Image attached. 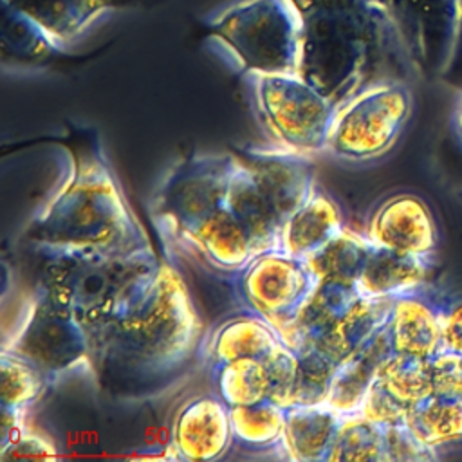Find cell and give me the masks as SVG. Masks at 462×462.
<instances>
[{
  "mask_svg": "<svg viewBox=\"0 0 462 462\" xmlns=\"http://www.w3.org/2000/svg\"><path fill=\"white\" fill-rule=\"evenodd\" d=\"M2 350L23 357L49 377L78 366L90 368L87 328L65 303L40 283L31 296L20 327Z\"/></svg>",
  "mask_w": 462,
  "mask_h": 462,
  "instance_id": "9",
  "label": "cell"
},
{
  "mask_svg": "<svg viewBox=\"0 0 462 462\" xmlns=\"http://www.w3.org/2000/svg\"><path fill=\"white\" fill-rule=\"evenodd\" d=\"M217 392L229 408L265 401L269 381L263 361L245 357L217 365Z\"/></svg>",
  "mask_w": 462,
  "mask_h": 462,
  "instance_id": "30",
  "label": "cell"
},
{
  "mask_svg": "<svg viewBox=\"0 0 462 462\" xmlns=\"http://www.w3.org/2000/svg\"><path fill=\"white\" fill-rule=\"evenodd\" d=\"M280 341L276 328L262 316H238L215 332L211 357L217 365L245 357L263 359Z\"/></svg>",
  "mask_w": 462,
  "mask_h": 462,
  "instance_id": "26",
  "label": "cell"
},
{
  "mask_svg": "<svg viewBox=\"0 0 462 462\" xmlns=\"http://www.w3.org/2000/svg\"><path fill=\"white\" fill-rule=\"evenodd\" d=\"M300 22L298 74L336 108L375 76L388 54L408 61L379 0H291ZM410 63V61H408Z\"/></svg>",
  "mask_w": 462,
  "mask_h": 462,
  "instance_id": "2",
  "label": "cell"
},
{
  "mask_svg": "<svg viewBox=\"0 0 462 462\" xmlns=\"http://www.w3.org/2000/svg\"><path fill=\"white\" fill-rule=\"evenodd\" d=\"M229 406L218 397H197L182 404L171 426V449L180 460L220 458L233 439Z\"/></svg>",
  "mask_w": 462,
  "mask_h": 462,
  "instance_id": "14",
  "label": "cell"
},
{
  "mask_svg": "<svg viewBox=\"0 0 462 462\" xmlns=\"http://www.w3.org/2000/svg\"><path fill=\"white\" fill-rule=\"evenodd\" d=\"M200 319L179 271L162 260L148 291L90 334V370L123 392L159 390L189 361Z\"/></svg>",
  "mask_w": 462,
  "mask_h": 462,
  "instance_id": "1",
  "label": "cell"
},
{
  "mask_svg": "<svg viewBox=\"0 0 462 462\" xmlns=\"http://www.w3.org/2000/svg\"><path fill=\"white\" fill-rule=\"evenodd\" d=\"M370 249L372 242L366 236L343 227L334 238L305 260L318 280L356 285Z\"/></svg>",
  "mask_w": 462,
  "mask_h": 462,
  "instance_id": "27",
  "label": "cell"
},
{
  "mask_svg": "<svg viewBox=\"0 0 462 462\" xmlns=\"http://www.w3.org/2000/svg\"><path fill=\"white\" fill-rule=\"evenodd\" d=\"M262 361L269 381L267 399L285 410L292 408L300 375L298 352L282 339Z\"/></svg>",
  "mask_w": 462,
  "mask_h": 462,
  "instance_id": "35",
  "label": "cell"
},
{
  "mask_svg": "<svg viewBox=\"0 0 462 462\" xmlns=\"http://www.w3.org/2000/svg\"><path fill=\"white\" fill-rule=\"evenodd\" d=\"M296 352L300 359V375L294 406L327 402L337 365L318 346H305Z\"/></svg>",
  "mask_w": 462,
  "mask_h": 462,
  "instance_id": "34",
  "label": "cell"
},
{
  "mask_svg": "<svg viewBox=\"0 0 462 462\" xmlns=\"http://www.w3.org/2000/svg\"><path fill=\"white\" fill-rule=\"evenodd\" d=\"M433 393L462 395V354L442 348L430 359Z\"/></svg>",
  "mask_w": 462,
  "mask_h": 462,
  "instance_id": "39",
  "label": "cell"
},
{
  "mask_svg": "<svg viewBox=\"0 0 462 462\" xmlns=\"http://www.w3.org/2000/svg\"><path fill=\"white\" fill-rule=\"evenodd\" d=\"M356 285L318 280L294 319L280 332V337L294 350L318 343L359 298Z\"/></svg>",
  "mask_w": 462,
  "mask_h": 462,
  "instance_id": "18",
  "label": "cell"
},
{
  "mask_svg": "<svg viewBox=\"0 0 462 462\" xmlns=\"http://www.w3.org/2000/svg\"><path fill=\"white\" fill-rule=\"evenodd\" d=\"M444 348L462 354V296L442 300Z\"/></svg>",
  "mask_w": 462,
  "mask_h": 462,
  "instance_id": "40",
  "label": "cell"
},
{
  "mask_svg": "<svg viewBox=\"0 0 462 462\" xmlns=\"http://www.w3.org/2000/svg\"><path fill=\"white\" fill-rule=\"evenodd\" d=\"M410 65L426 78L444 74L462 34V0H379Z\"/></svg>",
  "mask_w": 462,
  "mask_h": 462,
  "instance_id": "10",
  "label": "cell"
},
{
  "mask_svg": "<svg viewBox=\"0 0 462 462\" xmlns=\"http://www.w3.org/2000/svg\"><path fill=\"white\" fill-rule=\"evenodd\" d=\"M161 263L148 238L126 247L49 253L40 285L65 303L90 336L148 291Z\"/></svg>",
  "mask_w": 462,
  "mask_h": 462,
  "instance_id": "4",
  "label": "cell"
},
{
  "mask_svg": "<svg viewBox=\"0 0 462 462\" xmlns=\"http://www.w3.org/2000/svg\"><path fill=\"white\" fill-rule=\"evenodd\" d=\"M318 278L305 258L282 249L256 254L242 271L240 291L254 314L280 334L298 314Z\"/></svg>",
  "mask_w": 462,
  "mask_h": 462,
  "instance_id": "11",
  "label": "cell"
},
{
  "mask_svg": "<svg viewBox=\"0 0 462 462\" xmlns=\"http://www.w3.org/2000/svg\"><path fill=\"white\" fill-rule=\"evenodd\" d=\"M4 5V4H2ZM60 43L54 42L31 20L4 5L2 20V58L14 65H40L60 54Z\"/></svg>",
  "mask_w": 462,
  "mask_h": 462,
  "instance_id": "28",
  "label": "cell"
},
{
  "mask_svg": "<svg viewBox=\"0 0 462 462\" xmlns=\"http://www.w3.org/2000/svg\"><path fill=\"white\" fill-rule=\"evenodd\" d=\"M285 415L287 410L269 399L249 406L229 408L233 435L253 446H267L280 440L285 426Z\"/></svg>",
  "mask_w": 462,
  "mask_h": 462,
  "instance_id": "33",
  "label": "cell"
},
{
  "mask_svg": "<svg viewBox=\"0 0 462 462\" xmlns=\"http://www.w3.org/2000/svg\"><path fill=\"white\" fill-rule=\"evenodd\" d=\"M337 204L321 189L303 202L282 226V251L307 258L343 229Z\"/></svg>",
  "mask_w": 462,
  "mask_h": 462,
  "instance_id": "22",
  "label": "cell"
},
{
  "mask_svg": "<svg viewBox=\"0 0 462 462\" xmlns=\"http://www.w3.org/2000/svg\"><path fill=\"white\" fill-rule=\"evenodd\" d=\"M258 114L282 148L316 153L327 150L336 105L298 72L253 76Z\"/></svg>",
  "mask_w": 462,
  "mask_h": 462,
  "instance_id": "8",
  "label": "cell"
},
{
  "mask_svg": "<svg viewBox=\"0 0 462 462\" xmlns=\"http://www.w3.org/2000/svg\"><path fill=\"white\" fill-rule=\"evenodd\" d=\"M366 238L379 247L399 253L433 256L439 229L430 206L413 193L392 195L372 213Z\"/></svg>",
  "mask_w": 462,
  "mask_h": 462,
  "instance_id": "13",
  "label": "cell"
},
{
  "mask_svg": "<svg viewBox=\"0 0 462 462\" xmlns=\"http://www.w3.org/2000/svg\"><path fill=\"white\" fill-rule=\"evenodd\" d=\"M54 444L40 431L23 424L16 426L7 437L0 439V460H56Z\"/></svg>",
  "mask_w": 462,
  "mask_h": 462,
  "instance_id": "36",
  "label": "cell"
},
{
  "mask_svg": "<svg viewBox=\"0 0 462 462\" xmlns=\"http://www.w3.org/2000/svg\"><path fill=\"white\" fill-rule=\"evenodd\" d=\"M235 162V153H193L177 161L153 197V217L173 236L188 242L224 208Z\"/></svg>",
  "mask_w": 462,
  "mask_h": 462,
  "instance_id": "7",
  "label": "cell"
},
{
  "mask_svg": "<svg viewBox=\"0 0 462 462\" xmlns=\"http://www.w3.org/2000/svg\"><path fill=\"white\" fill-rule=\"evenodd\" d=\"M410 431L428 448L440 449L462 440V395L430 393L404 419Z\"/></svg>",
  "mask_w": 462,
  "mask_h": 462,
  "instance_id": "25",
  "label": "cell"
},
{
  "mask_svg": "<svg viewBox=\"0 0 462 462\" xmlns=\"http://www.w3.org/2000/svg\"><path fill=\"white\" fill-rule=\"evenodd\" d=\"M2 4L61 45L79 36L105 11L128 7L134 0H2Z\"/></svg>",
  "mask_w": 462,
  "mask_h": 462,
  "instance_id": "19",
  "label": "cell"
},
{
  "mask_svg": "<svg viewBox=\"0 0 462 462\" xmlns=\"http://www.w3.org/2000/svg\"><path fill=\"white\" fill-rule=\"evenodd\" d=\"M392 300L359 296L339 321L312 346H318L336 365H341L386 327Z\"/></svg>",
  "mask_w": 462,
  "mask_h": 462,
  "instance_id": "21",
  "label": "cell"
},
{
  "mask_svg": "<svg viewBox=\"0 0 462 462\" xmlns=\"http://www.w3.org/2000/svg\"><path fill=\"white\" fill-rule=\"evenodd\" d=\"M422 289L392 300L386 332L392 352L431 359L444 348L442 300L428 296Z\"/></svg>",
  "mask_w": 462,
  "mask_h": 462,
  "instance_id": "15",
  "label": "cell"
},
{
  "mask_svg": "<svg viewBox=\"0 0 462 462\" xmlns=\"http://www.w3.org/2000/svg\"><path fill=\"white\" fill-rule=\"evenodd\" d=\"M236 157L285 222L314 193L316 168L307 153L282 150H244Z\"/></svg>",
  "mask_w": 462,
  "mask_h": 462,
  "instance_id": "12",
  "label": "cell"
},
{
  "mask_svg": "<svg viewBox=\"0 0 462 462\" xmlns=\"http://www.w3.org/2000/svg\"><path fill=\"white\" fill-rule=\"evenodd\" d=\"M390 352L392 346L384 327L361 350L337 365L327 402L341 415L357 413L368 388L377 377L381 363Z\"/></svg>",
  "mask_w": 462,
  "mask_h": 462,
  "instance_id": "23",
  "label": "cell"
},
{
  "mask_svg": "<svg viewBox=\"0 0 462 462\" xmlns=\"http://www.w3.org/2000/svg\"><path fill=\"white\" fill-rule=\"evenodd\" d=\"M410 112L411 92L402 81H377L337 108L327 150L346 161L375 159L393 146Z\"/></svg>",
  "mask_w": 462,
  "mask_h": 462,
  "instance_id": "6",
  "label": "cell"
},
{
  "mask_svg": "<svg viewBox=\"0 0 462 462\" xmlns=\"http://www.w3.org/2000/svg\"><path fill=\"white\" fill-rule=\"evenodd\" d=\"M238 67L251 76L298 72L300 22L291 0H244L206 22Z\"/></svg>",
  "mask_w": 462,
  "mask_h": 462,
  "instance_id": "5",
  "label": "cell"
},
{
  "mask_svg": "<svg viewBox=\"0 0 462 462\" xmlns=\"http://www.w3.org/2000/svg\"><path fill=\"white\" fill-rule=\"evenodd\" d=\"M458 144V150L455 152V157H448V175L455 180V184L462 186V144Z\"/></svg>",
  "mask_w": 462,
  "mask_h": 462,
  "instance_id": "41",
  "label": "cell"
},
{
  "mask_svg": "<svg viewBox=\"0 0 462 462\" xmlns=\"http://www.w3.org/2000/svg\"><path fill=\"white\" fill-rule=\"evenodd\" d=\"M453 132H455V141L462 144V99L458 101L453 114Z\"/></svg>",
  "mask_w": 462,
  "mask_h": 462,
  "instance_id": "42",
  "label": "cell"
},
{
  "mask_svg": "<svg viewBox=\"0 0 462 462\" xmlns=\"http://www.w3.org/2000/svg\"><path fill=\"white\" fill-rule=\"evenodd\" d=\"M69 173L29 222L25 236L45 254L96 247H126L146 235L88 132H69Z\"/></svg>",
  "mask_w": 462,
  "mask_h": 462,
  "instance_id": "3",
  "label": "cell"
},
{
  "mask_svg": "<svg viewBox=\"0 0 462 462\" xmlns=\"http://www.w3.org/2000/svg\"><path fill=\"white\" fill-rule=\"evenodd\" d=\"M437 457V449L422 444L404 422L384 426V462H424Z\"/></svg>",
  "mask_w": 462,
  "mask_h": 462,
  "instance_id": "38",
  "label": "cell"
},
{
  "mask_svg": "<svg viewBox=\"0 0 462 462\" xmlns=\"http://www.w3.org/2000/svg\"><path fill=\"white\" fill-rule=\"evenodd\" d=\"M408 411H410V406L402 402L397 395H393L379 377H375L357 413L375 424L390 426V424L404 422Z\"/></svg>",
  "mask_w": 462,
  "mask_h": 462,
  "instance_id": "37",
  "label": "cell"
},
{
  "mask_svg": "<svg viewBox=\"0 0 462 462\" xmlns=\"http://www.w3.org/2000/svg\"><path fill=\"white\" fill-rule=\"evenodd\" d=\"M341 419L328 402L287 408L280 439L287 457L296 462H327Z\"/></svg>",
  "mask_w": 462,
  "mask_h": 462,
  "instance_id": "20",
  "label": "cell"
},
{
  "mask_svg": "<svg viewBox=\"0 0 462 462\" xmlns=\"http://www.w3.org/2000/svg\"><path fill=\"white\" fill-rule=\"evenodd\" d=\"M224 206L244 227L256 254L271 249H282L283 222L238 157L229 179Z\"/></svg>",
  "mask_w": 462,
  "mask_h": 462,
  "instance_id": "17",
  "label": "cell"
},
{
  "mask_svg": "<svg viewBox=\"0 0 462 462\" xmlns=\"http://www.w3.org/2000/svg\"><path fill=\"white\" fill-rule=\"evenodd\" d=\"M433 274V256L399 253L372 244L357 278V291L370 298H395L426 287Z\"/></svg>",
  "mask_w": 462,
  "mask_h": 462,
  "instance_id": "16",
  "label": "cell"
},
{
  "mask_svg": "<svg viewBox=\"0 0 462 462\" xmlns=\"http://www.w3.org/2000/svg\"><path fill=\"white\" fill-rule=\"evenodd\" d=\"M49 375L7 350L0 356V401L2 406L27 410L47 388Z\"/></svg>",
  "mask_w": 462,
  "mask_h": 462,
  "instance_id": "32",
  "label": "cell"
},
{
  "mask_svg": "<svg viewBox=\"0 0 462 462\" xmlns=\"http://www.w3.org/2000/svg\"><path fill=\"white\" fill-rule=\"evenodd\" d=\"M327 462H384V426L359 413L343 415Z\"/></svg>",
  "mask_w": 462,
  "mask_h": 462,
  "instance_id": "29",
  "label": "cell"
},
{
  "mask_svg": "<svg viewBox=\"0 0 462 462\" xmlns=\"http://www.w3.org/2000/svg\"><path fill=\"white\" fill-rule=\"evenodd\" d=\"M188 242L208 262L224 271H244L256 256L247 233L226 206L211 215Z\"/></svg>",
  "mask_w": 462,
  "mask_h": 462,
  "instance_id": "24",
  "label": "cell"
},
{
  "mask_svg": "<svg viewBox=\"0 0 462 462\" xmlns=\"http://www.w3.org/2000/svg\"><path fill=\"white\" fill-rule=\"evenodd\" d=\"M377 377L410 408L433 393L430 359L390 352L379 366Z\"/></svg>",
  "mask_w": 462,
  "mask_h": 462,
  "instance_id": "31",
  "label": "cell"
}]
</instances>
